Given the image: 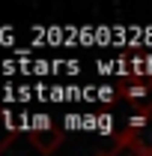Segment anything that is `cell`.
Wrapping results in <instances>:
<instances>
[{"label": "cell", "instance_id": "7a4b0ae2", "mask_svg": "<svg viewBox=\"0 0 152 156\" xmlns=\"http://www.w3.org/2000/svg\"><path fill=\"white\" fill-rule=\"evenodd\" d=\"M152 90V78H143V75H125L119 84H116V96L125 99V102H131V105H140L143 96Z\"/></svg>", "mask_w": 152, "mask_h": 156}, {"label": "cell", "instance_id": "6da1fadb", "mask_svg": "<svg viewBox=\"0 0 152 156\" xmlns=\"http://www.w3.org/2000/svg\"><path fill=\"white\" fill-rule=\"evenodd\" d=\"M30 144H33L42 156L54 153L60 144H63V129H60L57 123H51L48 117H36V126H33V132H30Z\"/></svg>", "mask_w": 152, "mask_h": 156}, {"label": "cell", "instance_id": "3957f363", "mask_svg": "<svg viewBox=\"0 0 152 156\" xmlns=\"http://www.w3.org/2000/svg\"><path fill=\"white\" fill-rule=\"evenodd\" d=\"M0 132H15V123H12L6 108H0ZM9 141H12V135H0V153L9 147Z\"/></svg>", "mask_w": 152, "mask_h": 156}]
</instances>
